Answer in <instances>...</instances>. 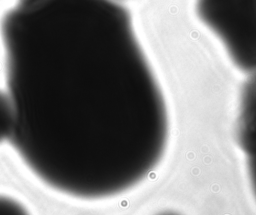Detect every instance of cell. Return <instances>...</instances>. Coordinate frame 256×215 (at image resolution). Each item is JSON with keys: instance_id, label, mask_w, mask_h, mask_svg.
I'll return each mask as SVG.
<instances>
[{"instance_id": "cell-1", "label": "cell", "mask_w": 256, "mask_h": 215, "mask_svg": "<svg viewBox=\"0 0 256 215\" xmlns=\"http://www.w3.org/2000/svg\"><path fill=\"white\" fill-rule=\"evenodd\" d=\"M9 142L45 185L99 200L162 161L169 117L128 11L115 0H17L1 21Z\"/></svg>"}, {"instance_id": "cell-2", "label": "cell", "mask_w": 256, "mask_h": 215, "mask_svg": "<svg viewBox=\"0 0 256 215\" xmlns=\"http://www.w3.org/2000/svg\"><path fill=\"white\" fill-rule=\"evenodd\" d=\"M196 13L234 65L256 74V0H196Z\"/></svg>"}, {"instance_id": "cell-3", "label": "cell", "mask_w": 256, "mask_h": 215, "mask_svg": "<svg viewBox=\"0 0 256 215\" xmlns=\"http://www.w3.org/2000/svg\"><path fill=\"white\" fill-rule=\"evenodd\" d=\"M12 128V108L6 92L0 90V143L8 140Z\"/></svg>"}, {"instance_id": "cell-4", "label": "cell", "mask_w": 256, "mask_h": 215, "mask_svg": "<svg viewBox=\"0 0 256 215\" xmlns=\"http://www.w3.org/2000/svg\"><path fill=\"white\" fill-rule=\"evenodd\" d=\"M0 215H30L26 208L18 201L0 196Z\"/></svg>"}, {"instance_id": "cell-5", "label": "cell", "mask_w": 256, "mask_h": 215, "mask_svg": "<svg viewBox=\"0 0 256 215\" xmlns=\"http://www.w3.org/2000/svg\"><path fill=\"white\" fill-rule=\"evenodd\" d=\"M158 215H178V214L173 213V212H164V213H161V214H158Z\"/></svg>"}]
</instances>
